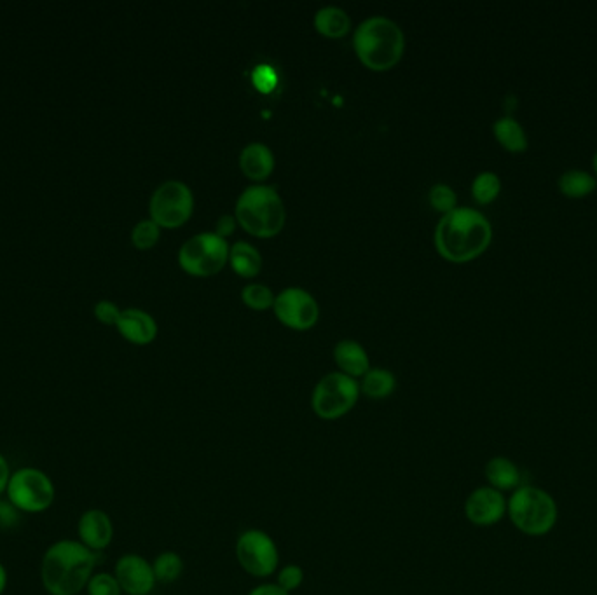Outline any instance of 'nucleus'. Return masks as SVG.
Wrapping results in <instances>:
<instances>
[{
    "mask_svg": "<svg viewBox=\"0 0 597 595\" xmlns=\"http://www.w3.org/2000/svg\"><path fill=\"white\" fill-rule=\"evenodd\" d=\"M428 198H430V203H432L433 208L437 212H451V210H454L458 206V196H456L453 187L442 184V182L432 185Z\"/></svg>",
    "mask_w": 597,
    "mask_h": 595,
    "instance_id": "29",
    "label": "nucleus"
},
{
    "mask_svg": "<svg viewBox=\"0 0 597 595\" xmlns=\"http://www.w3.org/2000/svg\"><path fill=\"white\" fill-rule=\"evenodd\" d=\"M116 327L121 332V336L133 344H149L158 334L156 320L149 313L137 308L121 311Z\"/></svg>",
    "mask_w": 597,
    "mask_h": 595,
    "instance_id": "15",
    "label": "nucleus"
},
{
    "mask_svg": "<svg viewBox=\"0 0 597 595\" xmlns=\"http://www.w3.org/2000/svg\"><path fill=\"white\" fill-rule=\"evenodd\" d=\"M517 102H519L517 95H508L507 98H505V110H507V116H512V112L517 109Z\"/></svg>",
    "mask_w": 597,
    "mask_h": 595,
    "instance_id": "37",
    "label": "nucleus"
},
{
    "mask_svg": "<svg viewBox=\"0 0 597 595\" xmlns=\"http://www.w3.org/2000/svg\"><path fill=\"white\" fill-rule=\"evenodd\" d=\"M496 140L510 152H524L528 149V133L514 116H501L493 124Z\"/></svg>",
    "mask_w": 597,
    "mask_h": 595,
    "instance_id": "19",
    "label": "nucleus"
},
{
    "mask_svg": "<svg viewBox=\"0 0 597 595\" xmlns=\"http://www.w3.org/2000/svg\"><path fill=\"white\" fill-rule=\"evenodd\" d=\"M11 466H9V461H7L6 456L0 452V496L2 494H6L7 484H9V479H11Z\"/></svg>",
    "mask_w": 597,
    "mask_h": 595,
    "instance_id": "36",
    "label": "nucleus"
},
{
    "mask_svg": "<svg viewBox=\"0 0 597 595\" xmlns=\"http://www.w3.org/2000/svg\"><path fill=\"white\" fill-rule=\"evenodd\" d=\"M86 594L88 595H123L121 585L117 582L114 573H95L91 576L90 582L86 585Z\"/></svg>",
    "mask_w": 597,
    "mask_h": 595,
    "instance_id": "28",
    "label": "nucleus"
},
{
    "mask_svg": "<svg viewBox=\"0 0 597 595\" xmlns=\"http://www.w3.org/2000/svg\"><path fill=\"white\" fill-rule=\"evenodd\" d=\"M463 512L472 526H496L507 517V496L488 484L477 487L468 494Z\"/></svg>",
    "mask_w": 597,
    "mask_h": 595,
    "instance_id": "12",
    "label": "nucleus"
},
{
    "mask_svg": "<svg viewBox=\"0 0 597 595\" xmlns=\"http://www.w3.org/2000/svg\"><path fill=\"white\" fill-rule=\"evenodd\" d=\"M229 250L226 238H220L219 234H196L180 248V266L194 276H210L226 266Z\"/></svg>",
    "mask_w": 597,
    "mask_h": 595,
    "instance_id": "9",
    "label": "nucleus"
},
{
    "mask_svg": "<svg viewBox=\"0 0 597 595\" xmlns=\"http://www.w3.org/2000/svg\"><path fill=\"white\" fill-rule=\"evenodd\" d=\"M254 79L255 84L261 89L273 88V84L276 83L275 72L269 67H259L255 70Z\"/></svg>",
    "mask_w": 597,
    "mask_h": 595,
    "instance_id": "33",
    "label": "nucleus"
},
{
    "mask_svg": "<svg viewBox=\"0 0 597 595\" xmlns=\"http://www.w3.org/2000/svg\"><path fill=\"white\" fill-rule=\"evenodd\" d=\"M95 316L105 325H116L121 316V309L117 308V304L114 302L100 301L95 306Z\"/></svg>",
    "mask_w": 597,
    "mask_h": 595,
    "instance_id": "31",
    "label": "nucleus"
},
{
    "mask_svg": "<svg viewBox=\"0 0 597 595\" xmlns=\"http://www.w3.org/2000/svg\"><path fill=\"white\" fill-rule=\"evenodd\" d=\"M241 297L247 306L252 309H268L275 304V295L273 290L262 285V283H250L247 287L243 288Z\"/></svg>",
    "mask_w": 597,
    "mask_h": 595,
    "instance_id": "26",
    "label": "nucleus"
},
{
    "mask_svg": "<svg viewBox=\"0 0 597 595\" xmlns=\"http://www.w3.org/2000/svg\"><path fill=\"white\" fill-rule=\"evenodd\" d=\"M97 554L79 540L51 543L41 559V583L49 595H79L95 575Z\"/></svg>",
    "mask_w": 597,
    "mask_h": 595,
    "instance_id": "1",
    "label": "nucleus"
},
{
    "mask_svg": "<svg viewBox=\"0 0 597 595\" xmlns=\"http://www.w3.org/2000/svg\"><path fill=\"white\" fill-rule=\"evenodd\" d=\"M236 219L248 233L269 238L282 231L287 212L283 199L271 185H250L236 203Z\"/></svg>",
    "mask_w": 597,
    "mask_h": 595,
    "instance_id": "5",
    "label": "nucleus"
},
{
    "mask_svg": "<svg viewBox=\"0 0 597 595\" xmlns=\"http://www.w3.org/2000/svg\"><path fill=\"white\" fill-rule=\"evenodd\" d=\"M76 531L77 540L95 554L110 547V543L114 540V522L110 519L109 513L100 508H90L81 513V517L77 520Z\"/></svg>",
    "mask_w": 597,
    "mask_h": 595,
    "instance_id": "14",
    "label": "nucleus"
},
{
    "mask_svg": "<svg viewBox=\"0 0 597 595\" xmlns=\"http://www.w3.org/2000/svg\"><path fill=\"white\" fill-rule=\"evenodd\" d=\"M6 496L21 513L48 512L56 500L55 482L41 468L21 466L11 473Z\"/></svg>",
    "mask_w": 597,
    "mask_h": 595,
    "instance_id": "6",
    "label": "nucleus"
},
{
    "mask_svg": "<svg viewBox=\"0 0 597 595\" xmlns=\"http://www.w3.org/2000/svg\"><path fill=\"white\" fill-rule=\"evenodd\" d=\"M149 208L159 227L182 226L193 213V191L180 180H166L152 194Z\"/></svg>",
    "mask_w": 597,
    "mask_h": 595,
    "instance_id": "10",
    "label": "nucleus"
},
{
    "mask_svg": "<svg viewBox=\"0 0 597 595\" xmlns=\"http://www.w3.org/2000/svg\"><path fill=\"white\" fill-rule=\"evenodd\" d=\"M21 512L9 500H0V529H11L20 522Z\"/></svg>",
    "mask_w": 597,
    "mask_h": 595,
    "instance_id": "32",
    "label": "nucleus"
},
{
    "mask_svg": "<svg viewBox=\"0 0 597 595\" xmlns=\"http://www.w3.org/2000/svg\"><path fill=\"white\" fill-rule=\"evenodd\" d=\"M397 388V377L392 370L388 369H369V372L362 377L360 383V393L372 400H383L390 397Z\"/></svg>",
    "mask_w": 597,
    "mask_h": 595,
    "instance_id": "21",
    "label": "nucleus"
},
{
    "mask_svg": "<svg viewBox=\"0 0 597 595\" xmlns=\"http://www.w3.org/2000/svg\"><path fill=\"white\" fill-rule=\"evenodd\" d=\"M507 517L519 533L529 538H543L557 526L559 507L549 491L522 484L507 498Z\"/></svg>",
    "mask_w": 597,
    "mask_h": 595,
    "instance_id": "3",
    "label": "nucleus"
},
{
    "mask_svg": "<svg viewBox=\"0 0 597 595\" xmlns=\"http://www.w3.org/2000/svg\"><path fill=\"white\" fill-rule=\"evenodd\" d=\"M557 187L566 198L580 199L589 196L597 189V177L591 171L570 168L557 178Z\"/></svg>",
    "mask_w": 597,
    "mask_h": 595,
    "instance_id": "20",
    "label": "nucleus"
},
{
    "mask_svg": "<svg viewBox=\"0 0 597 595\" xmlns=\"http://www.w3.org/2000/svg\"><path fill=\"white\" fill-rule=\"evenodd\" d=\"M159 240V226L152 219L140 220L131 231V241L140 250L154 247Z\"/></svg>",
    "mask_w": 597,
    "mask_h": 595,
    "instance_id": "27",
    "label": "nucleus"
},
{
    "mask_svg": "<svg viewBox=\"0 0 597 595\" xmlns=\"http://www.w3.org/2000/svg\"><path fill=\"white\" fill-rule=\"evenodd\" d=\"M229 260L236 273L245 278H254L261 271L262 257L257 248L247 241H236L229 250Z\"/></svg>",
    "mask_w": 597,
    "mask_h": 595,
    "instance_id": "22",
    "label": "nucleus"
},
{
    "mask_svg": "<svg viewBox=\"0 0 597 595\" xmlns=\"http://www.w3.org/2000/svg\"><path fill=\"white\" fill-rule=\"evenodd\" d=\"M501 192V178L495 171H481L472 182V196L479 205L493 203Z\"/></svg>",
    "mask_w": 597,
    "mask_h": 595,
    "instance_id": "25",
    "label": "nucleus"
},
{
    "mask_svg": "<svg viewBox=\"0 0 597 595\" xmlns=\"http://www.w3.org/2000/svg\"><path fill=\"white\" fill-rule=\"evenodd\" d=\"M234 226H236V219H234L233 215H222V217L217 220L215 234H219L220 238H226V236L233 233Z\"/></svg>",
    "mask_w": 597,
    "mask_h": 595,
    "instance_id": "35",
    "label": "nucleus"
},
{
    "mask_svg": "<svg viewBox=\"0 0 597 595\" xmlns=\"http://www.w3.org/2000/svg\"><path fill=\"white\" fill-rule=\"evenodd\" d=\"M360 395L357 379L337 370L316 383L311 393V409L323 421H337L355 409Z\"/></svg>",
    "mask_w": 597,
    "mask_h": 595,
    "instance_id": "7",
    "label": "nucleus"
},
{
    "mask_svg": "<svg viewBox=\"0 0 597 595\" xmlns=\"http://www.w3.org/2000/svg\"><path fill=\"white\" fill-rule=\"evenodd\" d=\"M275 313L285 325L304 330L315 325L320 315L318 302L308 290L290 287L282 290L275 297Z\"/></svg>",
    "mask_w": 597,
    "mask_h": 595,
    "instance_id": "11",
    "label": "nucleus"
},
{
    "mask_svg": "<svg viewBox=\"0 0 597 595\" xmlns=\"http://www.w3.org/2000/svg\"><path fill=\"white\" fill-rule=\"evenodd\" d=\"M236 561L247 575L269 578L280 569V550L271 534L262 529H247L238 536Z\"/></svg>",
    "mask_w": 597,
    "mask_h": 595,
    "instance_id": "8",
    "label": "nucleus"
},
{
    "mask_svg": "<svg viewBox=\"0 0 597 595\" xmlns=\"http://www.w3.org/2000/svg\"><path fill=\"white\" fill-rule=\"evenodd\" d=\"M247 595H290L287 590H283L280 585L276 583H261L254 589L250 590Z\"/></svg>",
    "mask_w": 597,
    "mask_h": 595,
    "instance_id": "34",
    "label": "nucleus"
},
{
    "mask_svg": "<svg viewBox=\"0 0 597 595\" xmlns=\"http://www.w3.org/2000/svg\"><path fill=\"white\" fill-rule=\"evenodd\" d=\"M114 576L126 595H151L158 585L152 562L138 554H124L114 564Z\"/></svg>",
    "mask_w": 597,
    "mask_h": 595,
    "instance_id": "13",
    "label": "nucleus"
},
{
    "mask_svg": "<svg viewBox=\"0 0 597 595\" xmlns=\"http://www.w3.org/2000/svg\"><path fill=\"white\" fill-rule=\"evenodd\" d=\"M240 166L248 178L264 180L271 175V171L275 168V156L268 145L252 142L241 151Z\"/></svg>",
    "mask_w": 597,
    "mask_h": 595,
    "instance_id": "18",
    "label": "nucleus"
},
{
    "mask_svg": "<svg viewBox=\"0 0 597 595\" xmlns=\"http://www.w3.org/2000/svg\"><path fill=\"white\" fill-rule=\"evenodd\" d=\"M334 358H336L339 372L355 377V379L364 377L371 369L367 351L360 342L353 341V339L337 342L336 348H334Z\"/></svg>",
    "mask_w": 597,
    "mask_h": 595,
    "instance_id": "17",
    "label": "nucleus"
},
{
    "mask_svg": "<svg viewBox=\"0 0 597 595\" xmlns=\"http://www.w3.org/2000/svg\"><path fill=\"white\" fill-rule=\"evenodd\" d=\"M484 479L500 493H512L522 486L521 468L507 456H495L484 466Z\"/></svg>",
    "mask_w": 597,
    "mask_h": 595,
    "instance_id": "16",
    "label": "nucleus"
},
{
    "mask_svg": "<svg viewBox=\"0 0 597 595\" xmlns=\"http://www.w3.org/2000/svg\"><path fill=\"white\" fill-rule=\"evenodd\" d=\"M7 582H9V575H7L6 566L0 562V595L6 592Z\"/></svg>",
    "mask_w": 597,
    "mask_h": 595,
    "instance_id": "38",
    "label": "nucleus"
},
{
    "mask_svg": "<svg viewBox=\"0 0 597 595\" xmlns=\"http://www.w3.org/2000/svg\"><path fill=\"white\" fill-rule=\"evenodd\" d=\"M315 27L327 37H341L348 34L351 27V20L348 13L337 6L322 7L315 14Z\"/></svg>",
    "mask_w": 597,
    "mask_h": 595,
    "instance_id": "23",
    "label": "nucleus"
},
{
    "mask_svg": "<svg viewBox=\"0 0 597 595\" xmlns=\"http://www.w3.org/2000/svg\"><path fill=\"white\" fill-rule=\"evenodd\" d=\"M184 568H186L184 559L173 550L161 552L152 561L156 582L161 583V585H172V583L179 582L180 576L184 575Z\"/></svg>",
    "mask_w": 597,
    "mask_h": 595,
    "instance_id": "24",
    "label": "nucleus"
},
{
    "mask_svg": "<svg viewBox=\"0 0 597 595\" xmlns=\"http://www.w3.org/2000/svg\"><path fill=\"white\" fill-rule=\"evenodd\" d=\"M592 168H594V175L597 177V151L594 152V158H592Z\"/></svg>",
    "mask_w": 597,
    "mask_h": 595,
    "instance_id": "39",
    "label": "nucleus"
},
{
    "mask_svg": "<svg viewBox=\"0 0 597 595\" xmlns=\"http://www.w3.org/2000/svg\"><path fill=\"white\" fill-rule=\"evenodd\" d=\"M353 48L369 69H390L404 53V32L392 18L371 16L358 25Z\"/></svg>",
    "mask_w": 597,
    "mask_h": 595,
    "instance_id": "4",
    "label": "nucleus"
},
{
    "mask_svg": "<svg viewBox=\"0 0 597 595\" xmlns=\"http://www.w3.org/2000/svg\"><path fill=\"white\" fill-rule=\"evenodd\" d=\"M493 226L484 213L470 206H456L444 213L435 227V247L453 262H468L488 250Z\"/></svg>",
    "mask_w": 597,
    "mask_h": 595,
    "instance_id": "2",
    "label": "nucleus"
},
{
    "mask_svg": "<svg viewBox=\"0 0 597 595\" xmlns=\"http://www.w3.org/2000/svg\"><path fill=\"white\" fill-rule=\"evenodd\" d=\"M276 585H280L283 590H287L289 594L301 589L304 583V569L297 564H285L282 568L276 571Z\"/></svg>",
    "mask_w": 597,
    "mask_h": 595,
    "instance_id": "30",
    "label": "nucleus"
}]
</instances>
